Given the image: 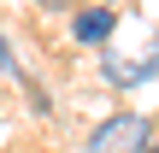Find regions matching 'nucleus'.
<instances>
[{"mask_svg":"<svg viewBox=\"0 0 159 153\" xmlns=\"http://www.w3.org/2000/svg\"><path fill=\"white\" fill-rule=\"evenodd\" d=\"M148 142H153V124L142 112H112L106 124L89 130V147L83 153H148Z\"/></svg>","mask_w":159,"mask_h":153,"instance_id":"f257e3e1","label":"nucleus"},{"mask_svg":"<svg viewBox=\"0 0 159 153\" xmlns=\"http://www.w3.org/2000/svg\"><path fill=\"white\" fill-rule=\"evenodd\" d=\"M112 29H118V12L112 6H77V18H71V35L83 47H106Z\"/></svg>","mask_w":159,"mask_h":153,"instance_id":"f03ea898","label":"nucleus"},{"mask_svg":"<svg viewBox=\"0 0 159 153\" xmlns=\"http://www.w3.org/2000/svg\"><path fill=\"white\" fill-rule=\"evenodd\" d=\"M100 71H106V83H118V88H136V83H148V77L159 71V59H142V65H118V59L106 53V59H100Z\"/></svg>","mask_w":159,"mask_h":153,"instance_id":"7ed1b4c3","label":"nucleus"},{"mask_svg":"<svg viewBox=\"0 0 159 153\" xmlns=\"http://www.w3.org/2000/svg\"><path fill=\"white\" fill-rule=\"evenodd\" d=\"M0 71H12V47H6V35H0Z\"/></svg>","mask_w":159,"mask_h":153,"instance_id":"20e7f679","label":"nucleus"},{"mask_svg":"<svg viewBox=\"0 0 159 153\" xmlns=\"http://www.w3.org/2000/svg\"><path fill=\"white\" fill-rule=\"evenodd\" d=\"M65 6H71V0H41V12H65Z\"/></svg>","mask_w":159,"mask_h":153,"instance_id":"39448f33","label":"nucleus"},{"mask_svg":"<svg viewBox=\"0 0 159 153\" xmlns=\"http://www.w3.org/2000/svg\"><path fill=\"white\" fill-rule=\"evenodd\" d=\"M148 153H159V142H148Z\"/></svg>","mask_w":159,"mask_h":153,"instance_id":"423d86ee","label":"nucleus"}]
</instances>
